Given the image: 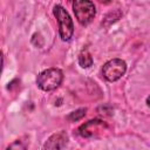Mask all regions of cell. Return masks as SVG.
Here are the masks:
<instances>
[{
  "instance_id": "obj_3",
  "label": "cell",
  "mask_w": 150,
  "mask_h": 150,
  "mask_svg": "<svg viewBox=\"0 0 150 150\" xmlns=\"http://www.w3.org/2000/svg\"><path fill=\"white\" fill-rule=\"evenodd\" d=\"M73 12L79 23L87 26L94 20L96 7L91 0H73Z\"/></svg>"
},
{
  "instance_id": "obj_9",
  "label": "cell",
  "mask_w": 150,
  "mask_h": 150,
  "mask_svg": "<svg viewBox=\"0 0 150 150\" xmlns=\"http://www.w3.org/2000/svg\"><path fill=\"white\" fill-rule=\"evenodd\" d=\"M7 149H26V145L22 144L21 141L16 139V141H14L12 144H9V145L7 146Z\"/></svg>"
},
{
  "instance_id": "obj_7",
  "label": "cell",
  "mask_w": 150,
  "mask_h": 150,
  "mask_svg": "<svg viewBox=\"0 0 150 150\" xmlns=\"http://www.w3.org/2000/svg\"><path fill=\"white\" fill-rule=\"evenodd\" d=\"M77 63H79V66H80L81 68H84V69L90 68V67L93 66L94 59H93L91 54L89 53V50H88L87 48H83V49L80 52V54H79V56H77Z\"/></svg>"
},
{
  "instance_id": "obj_1",
  "label": "cell",
  "mask_w": 150,
  "mask_h": 150,
  "mask_svg": "<svg viewBox=\"0 0 150 150\" xmlns=\"http://www.w3.org/2000/svg\"><path fill=\"white\" fill-rule=\"evenodd\" d=\"M63 77V71L60 68H47L38 74L35 82L42 91H53L61 86Z\"/></svg>"
},
{
  "instance_id": "obj_6",
  "label": "cell",
  "mask_w": 150,
  "mask_h": 150,
  "mask_svg": "<svg viewBox=\"0 0 150 150\" xmlns=\"http://www.w3.org/2000/svg\"><path fill=\"white\" fill-rule=\"evenodd\" d=\"M68 141H69V137H68L67 132L64 130H61V131H57V132H54L53 135H50L47 138V141L45 142V144L42 145V149L60 150V149H63L67 146Z\"/></svg>"
},
{
  "instance_id": "obj_10",
  "label": "cell",
  "mask_w": 150,
  "mask_h": 150,
  "mask_svg": "<svg viewBox=\"0 0 150 150\" xmlns=\"http://www.w3.org/2000/svg\"><path fill=\"white\" fill-rule=\"evenodd\" d=\"M2 69H4V54H2V52L0 50V76H1Z\"/></svg>"
},
{
  "instance_id": "obj_8",
  "label": "cell",
  "mask_w": 150,
  "mask_h": 150,
  "mask_svg": "<svg viewBox=\"0 0 150 150\" xmlns=\"http://www.w3.org/2000/svg\"><path fill=\"white\" fill-rule=\"evenodd\" d=\"M86 114H87V108H79V109H76V110H74V111H71V112H69L66 118H67L69 122H77V121L82 120V118L86 116Z\"/></svg>"
},
{
  "instance_id": "obj_11",
  "label": "cell",
  "mask_w": 150,
  "mask_h": 150,
  "mask_svg": "<svg viewBox=\"0 0 150 150\" xmlns=\"http://www.w3.org/2000/svg\"><path fill=\"white\" fill-rule=\"evenodd\" d=\"M101 4H104V5H108V4H110L111 2V0H98Z\"/></svg>"
},
{
  "instance_id": "obj_4",
  "label": "cell",
  "mask_w": 150,
  "mask_h": 150,
  "mask_svg": "<svg viewBox=\"0 0 150 150\" xmlns=\"http://www.w3.org/2000/svg\"><path fill=\"white\" fill-rule=\"evenodd\" d=\"M109 130L107 122H104L101 118H93L84 123H82L77 132L83 138H100L104 136V134Z\"/></svg>"
},
{
  "instance_id": "obj_5",
  "label": "cell",
  "mask_w": 150,
  "mask_h": 150,
  "mask_svg": "<svg viewBox=\"0 0 150 150\" xmlns=\"http://www.w3.org/2000/svg\"><path fill=\"white\" fill-rule=\"evenodd\" d=\"M127 73V62L120 57L108 60L102 67V75L108 82H116Z\"/></svg>"
},
{
  "instance_id": "obj_2",
  "label": "cell",
  "mask_w": 150,
  "mask_h": 150,
  "mask_svg": "<svg viewBox=\"0 0 150 150\" xmlns=\"http://www.w3.org/2000/svg\"><path fill=\"white\" fill-rule=\"evenodd\" d=\"M53 14L57 21L59 35L62 41L68 42L74 35V22L68 11L62 5H55L53 7Z\"/></svg>"
},
{
  "instance_id": "obj_12",
  "label": "cell",
  "mask_w": 150,
  "mask_h": 150,
  "mask_svg": "<svg viewBox=\"0 0 150 150\" xmlns=\"http://www.w3.org/2000/svg\"><path fill=\"white\" fill-rule=\"evenodd\" d=\"M145 103H146V105L149 107V97H146V100H145Z\"/></svg>"
}]
</instances>
